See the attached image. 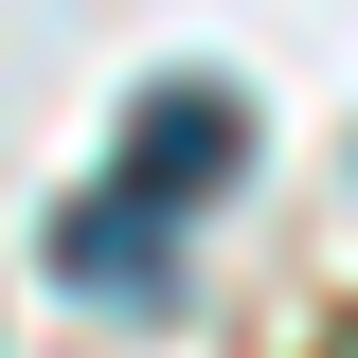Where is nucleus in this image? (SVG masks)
I'll return each mask as SVG.
<instances>
[{
	"label": "nucleus",
	"instance_id": "f257e3e1",
	"mask_svg": "<svg viewBox=\"0 0 358 358\" xmlns=\"http://www.w3.org/2000/svg\"><path fill=\"white\" fill-rule=\"evenodd\" d=\"M108 179H126V197H143V215H197V197H215V179H251V108H233V90L215 72H162V90H143V108H126V162H108Z\"/></svg>",
	"mask_w": 358,
	"mask_h": 358
},
{
	"label": "nucleus",
	"instance_id": "f03ea898",
	"mask_svg": "<svg viewBox=\"0 0 358 358\" xmlns=\"http://www.w3.org/2000/svg\"><path fill=\"white\" fill-rule=\"evenodd\" d=\"M54 287H72V305H162V287H179V233L143 215L126 179H90L72 215H54Z\"/></svg>",
	"mask_w": 358,
	"mask_h": 358
}]
</instances>
